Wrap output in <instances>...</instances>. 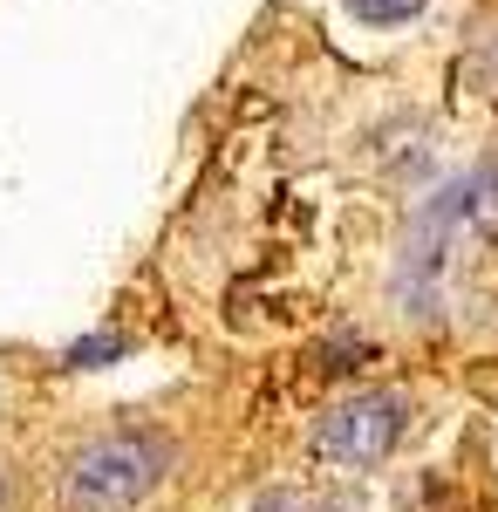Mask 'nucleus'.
Wrapping results in <instances>:
<instances>
[{
  "instance_id": "nucleus-1",
  "label": "nucleus",
  "mask_w": 498,
  "mask_h": 512,
  "mask_svg": "<svg viewBox=\"0 0 498 512\" xmlns=\"http://www.w3.org/2000/svg\"><path fill=\"white\" fill-rule=\"evenodd\" d=\"M171 465H178V451L164 431H144V424L103 431L62 465L55 499H62V512H137L171 478Z\"/></svg>"
},
{
  "instance_id": "nucleus-3",
  "label": "nucleus",
  "mask_w": 498,
  "mask_h": 512,
  "mask_svg": "<svg viewBox=\"0 0 498 512\" xmlns=\"http://www.w3.org/2000/svg\"><path fill=\"white\" fill-rule=\"evenodd\" d=\"M348 14L369 21V28H403V21L423 14V0H348Z\"/></svg>"
},
{
  "instance_id": "nucleus-2",
  "label": "nucleus",
  "mask_w": 498,
  "mask_h": 512,
  "mask_svg": "<svg viewBox=\"0 0 498 512\" xmlns=\"http://www.w3.org/2000/svg\"><path fill=\"white\" fill-rule=\"evenodd\" d=\"M403 431H410V403L396 390H355L321 417L314 444L335 465H376V458H389L403 444Z\"/></svg>"
},
{
  "instance_id": "nucleus-4",
  "label": "nucleus",
  "mask_w": 498,
  "mask_h": 512,
  "mask_svg": "<svg viewBox=\"0 0 498 512\" xmlns=\"http://www.w3.org/2000/svg\"><path fill=\"white\" fill-rule=\"evenodd\" d=\"M0 512H14V465H0Z\"/></svg>"
}]
</instances>
